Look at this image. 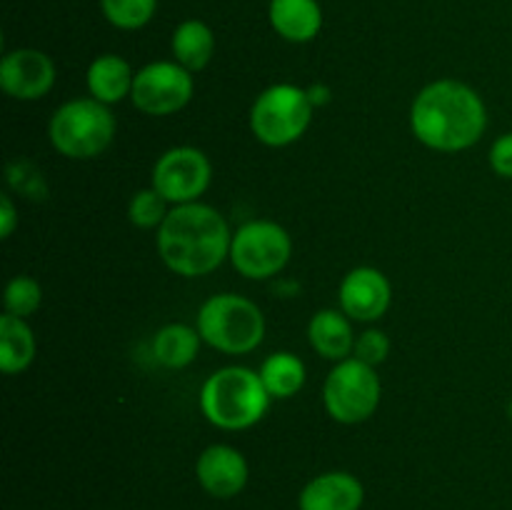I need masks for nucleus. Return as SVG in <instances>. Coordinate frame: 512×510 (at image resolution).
Masks as SVG:
<instances>
[{"label": "nucleus", "mask_w": 512, "mask_h": 510, "mask_svg": "<svg viewBox=\"0 0 512 510\" xmlns=\"http://www.w3.org/2000/svg\"><path fill=\"white\" fill-rule=\"evenodd\" d=\"M35 360V335L25 318L0 315V370L5 375L23 373Z\"/></svg>", "instance_id": "obj_19"}, {"label": "nucleus", "mask_w": 512, "mask_h": 510, "mask_svg": "<svg viewBox=\"0 0 512 510\" xmlns=\"http://www.w3.org/2000/svg\"><path fill=\"white\" fill-rule=\"evenodd\" d=\"M118 130L110 105L95 98H73L60 105L48 123L55 153L68 160H93L110 148Z\"/></svg>", "instance_id": "obj_5"}, {"label": "nucleus", "mask_w": 512, "mask_h": 510, "mask_svg": "<svg viewBox=\"0 0 512 510\" xmlns=\"http://www.w3.org/2000/svg\"><path fill=\"white\" fill-rule=\"evenodd\" d=\"M55 63L38 48L8 50L0 60V88L13 100H40L53 90Z\"/></svg>", "instance_id": "obj_11"}, {"label": "nucleus", "mask_w": 512, "mask_h": 510, "mask_svg": "<svg viewBox=\"0 0 512 510\" xmlns=\"http://www.w3.org/2000/svg\"><path fill=\"white\" fill-rule=\"evenodd\" d=\"M313 110L308 90L293 83H275L253 100L250 130L268 148H285L303 138Z\"/></svg>", "instance_id": "obj_6"}, {"label": "nucleus", "mask_w": 512, "mask_h": 510, "mask_svg": "<svg viewBox=\"0 0 512 510\" xmlns=\"http://www.w3.org/2000/svg\"><path fill=\"white\" fill-rule=\"evenodd\" d=\"M508 418L512 420V398H510V403H508Z\"/></svg>", "instance_id": "obj_29"}, {"label": "nucleus", "mask_w": 512, "mask_h": 510, "mask_svg": "<svg viewBox=\"0 0 512 510\" xmlns=\"http://www.w3.org/2000/svg\"><path fill=\"white\" fill-rule=\"evenodd\" d=\"M308 95L313 105H325L330 100V90L325 85H313V88H308Z\"/></svg>", "instance_id": "obj_28"}, {"label": "nucleus", "mask_w": 512, "mask_h": 510, "mask_svg": "<svg viewBox=\"0 0 512 510\" xmlns=\"http://www.w3.org/2000/svg\"><path fill=\"white\" fill-rule=\"evenodd\" d=\"M353 355L358 360H363V363L368 365H380L388 360L390 355V338L383 333V330L378 328H370L365 330V333H360L358 338H355V350Z\"/></svg>", "instance_id": "obj_25"}, {"label": "nucleus", "mask_w": 512, "mask_h": 510, "mask_svg": "<svg viewBox=\"0 0 512 510\" xmlns=\"http://www.w3.org/2000/svg\"><path fill=\"white\" fill-rule=\"evenodd\" d=\"M200 343L203 338H200L198 328H190L185 323H168L155 333L153 355L168 370L188 368L198 358Z\"/></svg>", "instance_id": "obj_20"}, {"label": "nucleus", "mask_w": 512, "mask_h": 510, "mask_svg": "<svg viewBox=\"0 0 512 510\" xmlns=\"http://www.w3.org/2000/svg\"><path fill=\"white\" fill-rule=\"evenodd\" d=\"M488 128V108L475 88L443 78L425 85L410 105V130L438 153H460L478 143Z\"/></svg>", "instance_id": "obj_1"}, {"label": "nucleus", "mask_w": 512, "mask_h": 510, "mask_svg": "<svg viewBox=\"0 0 512 510\" xmlns=\"http://www.w3.org/2000/svg\"><path fill=\"white\" fill-rule=\"evenodd\" d=\"M258 375L273 400H288L298 395L303 390L305 378H308L300 355L290 353V350H278V353L268 355L260 365Z\"/></svg>", "instance_id": "obj_21"}, {"label": "nucleus", "mask_w": 512, "mask_h": 510, "mask_svg": "<svg viewBox=\"0 0 512 510\" xmlns=\"http://www.w3.org/2000/svg\"><path fill=\"white\" fill-rule=\"evenodd\" d=\"M195 328L210 348L225 355H245L263 343L265 315L245 295L218 293L200 305Z\"/></svg>", "instance_id": "obj_4"}, {"label": "nucleus", "mask_w": 512, "mask_h": 510, "mask_svg": "<svg viewBox=\"0 0 512 510\" xmlns=\"http://www.w3.org/2000/svg\"><path fill=\"white\" fill-rule=\"evenodd\" d=\"M383 385L373 365L355 355L333 365L323 385V405L335 423L358 425L373 418L380 405Z\"/></svg>", "instance_id": "obj_7"}, {"label": "nucleus", "mask_w": 512, "mask_h": 510, "mask_svg": "<svg viewBox=\"0 0 512 510\" xmlns=\"http://www.w3.org/2000/svg\"><path fill=\"white\" fill-rule=\"evenodd\" d=\"M105 20L118 30H140L153 20L158 0H100Z\"/></svg>", "instance_id": "obj_22"}, {"label": "nucleus", "mask_w": 512, "mask_h": 510, "mask_svg": "<svg viewBox=\"0 0 512 510\" xmlns=\"http://www.w3.org/2000/svg\"><path fill=\"white\" fill-rule=\"evenodd\" d=\"M18 210H15V203L10 200V195H0V238H10L13 230L18 228Z\"/></svg>", "instance_id": "obj_27"}, {"label": "nucleus", "mask_w": 512, "mask_h": 510, "mask_svg": "<svg viewBox=\"0 0 512 510\" xmlns=\"http://www.w3.org/2000/svg\"><path fill=\"white\" fill-rule=\"evenodd\" d=\"M43 303V288L30 275H15L8 280L3 293L5 313L18 315V318H30Z\"/></svg>", "instance_id": "obj_24"}, {"label": "nucleus", "mask_w": 512, "mask_h": 510, "mask_svg": "<svg viewBox=\"0 0 512 510\" xmlns=\"http://www.w3.org/2000/svg\"><path fill=\"white\" fill-rule=\"evenodd\" d=\"M195 478L208 495L218 500H230L243 493L248 485V460L233 445H208L195 463Z\"/></svg>", "instance_id": "obj_13"}, {"label": "nucleus", "mask_w": 512, "mask_h": 510, "mask_svg": "<svg viewBox=\"0 0 512 510\" xmlns=\"http://www.w3.org/2000/svg\"><path fill=\"white\" fill-rule=\"evenodd\" d=\"M293 240L288 230L273 220H248L233 233L230 263L243 278L268 280L288 265Z\"/></svg>", "instance_id": "obj_8"}, {"label": "nucleus", "mask_w": 512, "mask_h": 510, "mask_svg": "<svg viewBox=\"0 0 512 510\" xmlns=\"http://www.w3.org/2000/svg\"><path fill=\"white\" fill-rule=\"evenodd\" d=\"M268 20L288 43H310L323 28V8L318 0H270Z\"/></svg>", "instance_id": "obj_15"}, {"label": "nucleus", "mask_w": 512, "mask_h": 510, "mask_svg": "<svg viewBox=\"0 0 512 510\" xmlns=\"http://www.w3.org/2000/svg\"><path fill=\"white\" fill-rule=\"evenodd\" d=\"M488 160L495 175L512 180V133L500 135V138L490 145Z\"/></svg>", "instance_id": "obj_26"}, {"label": "nucleus", "mask_w": 512, "mask_h": 510, "mask_svg": "<svg viewBox=\"0 0 512 510\" xmlns=\"http://www.w3.org/2000/svg\"><path fill=\"white\" fill-rule=\"evenodd\" d=\"M168 200L158 193V190L150 185V188L138 190L133 193L128 203V220L140 230H153L163 225V220L168 218L170 208Z\"/></svg>", "instance_id": "obj_23"}, {"label": "nucleus", "mask_w": 512, "mask_h": 510, "mask_svg": "<svg viewBox=\"0 0 512 510\" xmlns=\"http://www.w3.org/2000/svg\"><path fill=\"white\" fill-rule=\"evenodd\" d=\"M135 73L125 58L115 53H103L88 65L85 83H88L90 98L100 100L105 105H115L120 100L130 98L133 93Z\"/></svg>", "instance_id": "obj_17"}, {"label": "nucleus", "mask_w": 512, "mask_h": 510, "mask_svg": "<svg viewBox=\"0 0 512 510\" xmlns=\"http://www.w3.org/2000/svg\"><path fill=\"white\" fill-rule=\"evenodd\" d=\"M308 340L315 353L340 363L355 350L353 323L340 308L318 310L308 323Z\"/></svg>", "instance_id": "obj_16"}, {"label": "nucleus", "mask_w": 512, "mask_h": 510, "mask_svg": "<svg viewBox=\"0 0 512 510\" xmlns=\"http://www.w3.org/2000/svg\"><path fill=\"white\" fill-rule=\"evenodd\" d=\"M193 93L195 80L190 70L175 60H155L135 73L130 100L140 113L163 118L180 113L193 100Z\"/></svg>", "instance_id": "obj_9"}, {"label": "nucleus", "mask_w": 512, "mask_h": 510, "mask_svg": "<svg viewBox=\"0 0 512 510\" xmlns=\"http://www.w3.org/2000/svg\"><path fill=\"white\" fill-rule=\"evenodd\" d=\"M365 500V488L353 473L330 470L315 475L305 483L298 495L300 510H360Z\"/></svg>", "instance_id": "obj_14"}, {"label": "nucleus", "mask_w": 512, "mask_h": 510, "mask_svg": "<svg viewBox=\"0 0 512 510\" xmlns=\"http://www.w3.org/2000/svg\"><path fill=\"white\" fill-rule=\"evenodd\" d=\"M170 50H173L175 63H180L190 73H200L208 68L215 55V33L203 20L188 18L173 30Z\"/></svg>", "instance_id": "obj_18"}, {"label": "nucleus", "mask_w": 512, "mask_h": 510, "mask_svg": "<svg viewBox=\"0 0 512 510\" xmlns=\"http://www.w3.org/2000/svg\"><path fill=\"white\" fill-rule=\"evenodd\" d=\"M338 300L340 310L350 320L375 323L388 313L390 300H393V285L385 278L383 270L373 268V265H360L340 280Z\"/></svg>", "instance_id": "obj_12"}, {"label": "nucleus", "mask_w": 512, "mask_h": 510, "mask_svg": "<svg viewBox=\"0 0 512 510\" xmlns=\"http://www.w3.org/2000/svg\"><path fill=\"white\" fill-rule=\"evenodd\" d=\"M213 165L203 150L193 145H175L165 150L153 165L150 185L168 200L170 205H185L200 200L210 188Z\"/></svg>", "instance_id": "obj_10"}, {"label": "nucleus", "mask_w": 512, "mask_h": 510, "mask_svg": "<svg viewBox=\"0 0 512 510\" xmlns=\"http://www.w3.org/2000/svg\"><path fill=\"white\" fill-rule=\"evenodd\" d=\"M258 370L245 365H225L205 378L200 388V410L220 430H248L265 418L270 408Z\"/></svg>", "instance_id": "obj_3"}, {"label": "nucleus", "mask_w": 512, "mask_h": 510, "mask_svg": "<svg viewBox=\"0 0 512 510\" xmlns=\"http://www.w3.org/2000/svg\"><path fill=\"white\" fill-rule=\"evenodd\" d=\"M155 243L165 268L183 278H200L218 270L230 258L233 230L218 208L195 200L170 205Z\"/></svg>", "instance_id": "obj_2"}]
</instances>
